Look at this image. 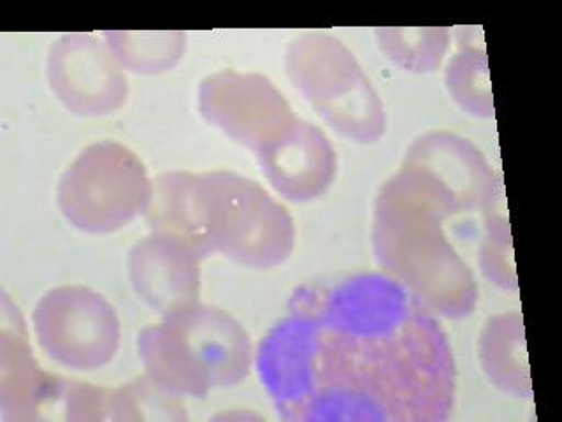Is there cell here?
<instances>
[{
	"label": "cell",
	"instance_id": "obj_8",
	"mask_svg": "<svg viewBox=\"0 0 562 422\" xmlns=\"http://www.w3.org/2000/svg\"><path fill=\"white\" fill-rule=\"evenodd\" d=\"M199 104L207 122L257 154L285 137L299 122L269 79L236 70L207 76Z\"/></svg>",
	"mask_w": 562,
	"mask_h": 422
},
{
	"label": "cell",
	"instance_id": "obj_5",
	"mask_svg": "<svg viewBox=\"0 0 562 422\" xmlns=\"http://www.w3.org/2000/svg\"><path fill=\"white\" fill-rule=\"evenodd\" d=\"M285 66L294 87L334 131L359 143L382 137V101L341 41L321 32L303 34L290 44Z\"/></svg>",
	"mask_w": 562,
	"mask_h": 422
},
{
	"label": "cell",
	"instance_id": "obj_2",
	"mask_svg": "<svg viewBox=\"0 0 562 422\" xmlns=\"http://www.w3.org/2000/svg\"><path fill=\"white\" fill-rule=\"evenodd\" d=\"M145 219L151 231L181 236L204 257L222 254L248 268H274L294 251L285 207L234 173H164Z\"/></svg>",
	"mask_w": 562,
	"mask_h": 422
},
{
	"label": "cell",
	"instance_id": "obj_1",
	"mask_svg": "<svg viewBox=\"0 0 562 422\" xmlns=\"http://www.w3.org/2000/svg\"><path fill=\"white\" fill-rule=\"evenodd\" d=\"M255 368L290 422H441L456 401L447 333L385 273L299 287Z\"/></svg>",
	"mask_w": 562,
	"mask_h": 422
},
{
	"label": "cell",
	"instance_id": "obj_7",
	"mask_svg": "<svg viewBox=\"0 0 562 422\" xmlns=\"http://www.w3.org/2000/svg\"><path fill=\"white\" fill-rule=\"evenodd\" d=\"M32 325L41 351L72 371L105 368L122 343V324L113 304L85 286L55 287L41 296Z\"/></svg>",
	"mask_w": 562,
	"mask_h": 422
},
{
	"label": "cell",
	"instance_id": "obj_3",
	"mask_svg": "<svg viewBox=\"0 0 562 422\" xmlns=\"http://www.w3.org/2000/svg\"><path fill=\"white\" fill-rule=\"evenodd\" d=\"M137 354L155 382L193 398L241 384L251 368V343L243 325L222 308L199 301L140 331Z\"/></svg>",
	"mask_w": 562,
	"mask_h": 422
},
{
	"label": "cell",
	"instance_id": "obj_12",
	"mask_svg": "<svg viewBox=\"0 0 562 422\" xmlns=\"http://www.w3.org/2000/svg\"><path fill=\"white\" fill-rule=\"evenodd\" d=\"M102 40L123 70L136 75H160L172 69L187 46L183 32L105 31Z\"/></svg>",
	"mask_w": 562,
	"mask_h": 422
},
{
	"label": "cell",
	"instance_id": "obj_9",
	"mask_svg": "<svg viewBox=\"0 0 562 422\" xmlns=\"http://www.w3.org/2000/svg\"><path fill=\"white\" fill-rule=\"evenodd\" d=\"M53 96L72 114L99 119L119 111L128 97V79L99 35L72 32L58 37L46 57Z\"/></svg>",
	"mask_w": 562,
	"mask_h": 422
},
{
	"label": "cell",
	"instance_id": "obj_11",
	"mask_svg": "<svg viewBox=\"0 0 562 422\" xmlns=\"http://www.w3.org/2000/svg\"><path fill=\"white\" fill-rule=\"evenodd\" d=\"M257 157L272 189L289 201L321 198L336 176L333 145L321 129L303 120Z\"/></svg>",
	"mask_w": 562,
	"mask_h": 422
},
{
	"label": "cell",
	"instance_id": "obj_13",
	"mask_svg": "<svg viewBox=\"0 0 562 422\" xmlns=\"http://www.w3.org/2000/svg\"><path fill=\"white\" fill-rule=\"evenodd\" d=\"M187 419L181 396L167 391L154 378H136L110 395L108 421H181Z\"/></svg>",
	"mask_w": 562,
	"mask_h": 422
},
{
	"label": "cell",
	"instance_id": "obj_6",
	"mask_svg": "<svg viewBox=\"0 0 562 422\" xmlns=\"http://www.w3.org/2000/svg\"><path fill=\"white\" fill-rule=\"evenodd\" d=\"M111 391L48 374L34 359L23 316L2 296L0 415L4 421H108Z\"/></svg>",
	"mask_w": 562,
	"mask_h": 422
},
{
	"label": "cell",
	"instance_id": "obj_10",
	"mask_svg": "<svg viewBox=\"0 0 562 422\" xmlns=\"http://www.w3.org/2000/svg\"><path fill=\"white\" fill-rule=\"evenodd\" d=\"M204 255L181 236L151 231L128 254L132 289L154 312H175L198 303Z\"/></svg>",
	"mask_w": 562,
	"mask_h": 422
},
{
	"label": "cell",
	"instance_id": "obj_4",
	"mask_svg": "<svg viewBox=\"0 0 562 422\" xmlns=\"http://www.w3.org/2000/svg\"><path fill=\"white\" fill-rule=\"evenodd\" d=\"M154 181L136 152L104 140L79 152L61 173L57 202L72 227L92 236L119 233L145 215Z\"/></svg>",
	"mask_w": 562,
	"mask_h": 422
}]
</instances>
